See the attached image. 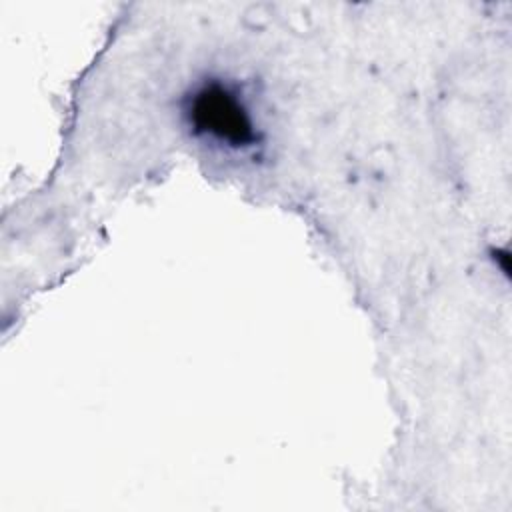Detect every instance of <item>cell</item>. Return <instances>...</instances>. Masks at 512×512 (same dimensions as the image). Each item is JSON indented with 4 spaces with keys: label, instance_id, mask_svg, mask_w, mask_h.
<instances>
[{
    "label": "cell",
    "instance_id": "obj_1",
    "mask_svg": "<svg viewBox=\"0 0 512 512\" xmlns=\"http://www.w3.org/2000/svg\"><path fill=\"white\" fill-rule=\"evenodd\" d=\"M192 128L232 148L254 146L258 136L240 96L222 82L202 86L188 108Z\"/></svg>",
    "mask_w": 512,
    "mask_h": 512
}]
</instances>
